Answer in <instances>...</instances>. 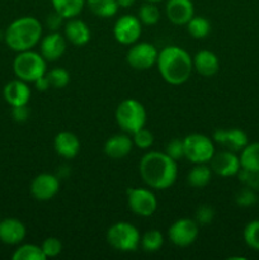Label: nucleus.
Segmentation results:
<instances>
[{
	"label": "nucleus",
	"mask_w": 259,
	"mask_h": 260,
	"mask_svg": "<svg viewBox=\"0 0 259 260\" xmlns=\"http://www.w3.org/2000/svg\"><path fill=\"white\" fill-rule=\"evenodd\" d=\"M139 172L147 187L151 189L165 190L177 180L178 165L177 161L165 152L150 151L142 156Z\"/></svg>",
	"instance_id": "1"
},
{
	"label": "nucleus",
	"mask_w": 259,
	"mask_h": 260,
	"mask_svg": "<svg viewBox=\"0 0 259 260\" xmlns=\"http://www.w3.org/2000/svg\"><path fill=\"white\" fill-rule=\"evenodd\" d=\"M156 66L168 84L182 85L192 75L193 58L179 46H167L157 55Z\"/></svg>",
	"instance_id": "2"
},
{
	"label": "nucleus",
	"mask_w": 259,
	"mask_h": 260,
	"mask_svg": "<svg viewBox=\"0 0 259 260\" xmlns=\"http://www.w3.org/2000/svg\"><path fill=\"white\" fill-rule=\"evenodd\" d=\"M42 23L35 17H20L5 30V43L15 52L33 50L42 38Z\"/></svg>",
	"instance_id": "3"
},
{
	"label": "nucleus",
	"mask_w": 259,
	"mask_h": 260,
	"mask_svg": "<svg viewBox=\"0 0 259 260\" xmlns=\"http://www.w3.org/2000/svg\"><path fill=\"white\" fill-rule=\"evenodd\" d=\"M146 117L147 114L144 104L134 98L122 101L117 106L114 113V118L119 128L128 135H134L139 129L144 128L146 124Z\"/></svg>",
	"instance_id": "4"
},
{
	"label": "nucleus",
	"mask_w": 259,
	"mask_h": 260,
	"mask_svg": "<svg viewBox=\"0 0 259 260\" xmlns=\"http://www.w3.org/2000/svg\"><path fill=\"white\" fill-rule=\"evenodd\" d=\"M13 71L15 76L25 83L35 84L47 73V61L41 53L33 50L18 52L13 61Z\"/></svg>",
	"instance_id": "5"
},
{
	"label": "nucleus",
	"mask_w": 259,
	"mask_h": 260,
	"mask_svg": "<svg viewBox=\"0 0 259 260\" xmlns=\"http://www.w3.org/2000/svg\"><path fill=\"white\" fill-rule=\"evenodd\" d=\"M107 241L116 250L122 253L136 251L140 246L141 236L136 226L130 222H117L107 231Z\"/></svg>",
	"instance_id": "6"
},
{
	"label": "nucleus",
	"mask_w": 259,
	"mask_h": 260,
	"mask_svg": "<svg viewBox=\"0 0 259 260\" xmlns=\"http://www.w3.org/2000/svg\"><path fill=\"white\" fill-rule=\"evenodd\" d=\"M184 157L193 164H207L215 155V145L203 134H190L183 139Z\"/></svg>",
	"instance_id": "7"
},
{
	"label": "nucleus",
	"mask_w": 259,
	"mask_h": 260,
	"mask_svg": "<svg viewBox=\"0 0 259 260\" xmlns=\"http://www.w3.org/2000/svg\"><path fill=\"white\" fill-rule=\"evenodd\" d=\"M157 55L159 51L152 43L136 42L131 45L130 50L127 51L126 61L135 70L144 71L156 65Z\"/></svg>",
	"instance_id": "8"
},
{
	"label": "nucleus",
	"mask_w": 259,
	"mask_h": 260,
	"mask_svg": "<svg viewBox=\"0 0 259 260\" xmlns=\"http://www.w3.org/2000/svg\"><path fill=\"white\" fill-rule=\"evenodd\" d=\"M127 203L135 215L149 217L155 213L157 208V200L154 193L146 188H128L127 189Z\"/></svg>",
	"instance_id": "9"
},
{
	"label": "nucleus",
	"mask_w": 259,
	"mask_h": 260,
	"mask_svg": "<svg viewBox=\"0 0 259 260\" xmlns=\"http://www.w3.org/2000/svg\"><path fill=\"white\" fill-rule=\"evenodd\" d=\"M198 234H200V228L197 221L187 217L179 218L173 222L168 230L169 240L179 248H187L192 245L197 240Z\"/></svg>",
	"instance_id": "10"
},
{
	"label": "nucleus",
	"mask_w": 259,
	"mask_h": 260,
	"mask_svg": "<svg viewBox=\"0 0 259 260\" xmlns=\"http://www.w3.org/2000/svg\"><path fill=\"white\" fill-rule=\"evenodd\" d=\"M142 33V23L135 15L126 14L116 20L113 27L114 40L121 45H134Z\"/></svg>",
	"instance_id": "11"
},
{
	"label": "nucleus",
	"mask_w": 259,
	"mask_h": 260,
	"mask_svg": "<svg viewBox=\"0 0 259 260\" xmlns=\"http://www.w3.org/2000/svg\"><path fill=\"white\" fill-rule=\"evenodd\" d=\"M60 190V180L56 175L42 173L33 178L30 183V194L37 201H48Z\"/></svg>",
	"instance_id": "12"
},
{
	"label": "nucleus",
	"mask_w": 259,
	"mask_h": 260,
	"mask_svg": "<svg viewBox=\"0 0 259 260\" xmlns=\"http://www.w3.org/2000/svg\"><path fill=\"white\" fill-rule=\"evenodd\" d=\"M210 162L212 173H216V174L223 178L238 175L239 170L241 168L239 156H236L235 152L230 151V150L215 152Z\"/></svg>",
	"instance_id": "13"
},
{
	"label": "nucleus",
	"mask_w": 259,
	"mask_h": 260,
	"mask_svg": "<svg viewBox=\"0 0 259 260\" xmlns=\"http://www.w3.org/2000/svg\"><path fill=\"white\" fill-rule=\"evenodd\" d=\"M213 141L226 150L238 152L249 144L248 135L240 128H218L213 132Z\"/></svg>",
	"instance_id": "14"
},
{
	"label": "nucleus",
	"mask_w": 259,
	"mask_h": 260,
	"mask_svg": "<svg viewBox=\"0 0 259 260\" xmlns=\"http://www.w3.org/2000/svg\"><path fill=\"white\" fill-rule=\"evenodd\" d=\"M66 38L60 32H51L41 38L40 53L47 62L57 61L66 51Z\"/></svg>",
	"instance_id": "15"
},
{
	"label": "nucleus",
	"mask_w": 259,
	"mask_h": 260,
	"mask_svg": "<svg viewBox=\"0 0 259 260\" xmlns=\"http://www.w3.org/2000/svg\"><path fill=\"white\" fill-rule=\"evenodd\" d=\"M165 13L174 25H185L195 17V5L192 0H167Z\"/></svg>",
	"instance_id": "16"
},
{
	"label": "nucleus",
	"mask_w": 259,
	"mask_h": 260,
	"mask_svg": "<svg viewBox=\"0 0 259 260\" xmlns=\"http://www.w3.org/2000/svg\"><path fill=\"white\" fill-rule=\"evenodd\" d=\"M27 235L25 225L20 220L8 217L0 221V241L7 245H19Z\"/></svg>",
	"instance_id": "17"
},
{
	"label": "nucleus",
	"mask_w": 259,
	"mask_h": 260,
	"mask_svg": "<svg viewBox=\"0 0 259 260\" xmlns=\"http://www.w3.org/2000/svg\"><path fill=\"white\" fill-rule=\"evenodd\" d=\"M30 94L32 93H30L28 83L20 80V79L9 81L3 89L5 102L12 107L27 106L30 99Z\"/></svg>",
	"instance_id": "18"
},
{
	"label": "nucleus",
	"mask_w": 259,
	"mask_h": 260,
	"mask_svg": "<svg viewBox=\"0 0 259 260\" xmlns=\"http://www.w3.org/2000/svg\"><path fill=\"white\" fill-rule=\"evenodd\" d=\"M63 36L71 45L81 47L90 41L91 33L85 22L78 18H71L63 24Z\"/></svg>",
	"instance_id": "19"
},
{
	"label": "nucleus",
	"mask_w": 259,
	"mask_h": 260,
	"mask_svg": "<svg viewBox=\"0 0 259 260\" xmlns=\"http://www.w3.org/2000/svg\"><path fill=\"white\" fill-rule=\"evenodd\" d=\"M134 147V141L128 134H117L109 137L104 144V154L113 160L126 157Z\"/></svg>",
	"instance_id": "20"
},
{
	"label": "nucleus",
	"mask_w": 259,
	"mask_h": 260,
	"mask_svg": "<svg viewBox=\"0 0 259 260\" xmlns=\"http://www.w3.org/2000/svg\"><path fill=\"white\" fill-rule=\"evenodd\" d=\"M53 149L63 159H74L80 151V140L73 132L61 131L55 136Z\"/></svg>",
	"instance_id": "21"
},
{
	"label": "nucleus",
	"mask_w": 259,
	"mask_h": 260,
	"mask_svg": "<svg viewBox=\"0 0 259 260\" xmlns=\"http://www.w3.org/2000/svg\"><path fill=\"white\" fill-rule=\"evenodd\" d=\"M193 69L205 78H211L217 74L220 69V61L216 53L210 50H201L193 57Z\"/></svg>",
	"instance_id": "22"
},
{
	"label": "nucleus",
	"mask_w": 259,
	"mask_h": 260,
	"mask_svg": "<svg viewBox=\"0 0 259 260\" xmlns=\"http://www.w3.org/2000/svg\"><path fill=\"white\" fill-rule=\"evenodd\" d=\"M53 10L66 20L79 17L86 5V0H51Z\"/></svg>",
	"instance_id": "23"
},
{
	"label": "nucleus",
	"mask_w": 259,
	"mask_h": 260,
	"mask_svg": "<svg viewBox=\"0 0 259 260\" xmlns=\"http://www.w3.org/2000/svg\"><path fill=\"white\" fill-rule=\"evenodd\" d=\"M86 7L95 17L103 19L114 17L119 9L117 0H86Z\"/></svg>",
	"instance_id": "24"
},
{
	"label": "nucleus",
	"mask_w": 259,
	"mask_h": 260,
	"mask_svg": "<svg viewBox=\"0 0 259 260\" xmlns=\"http://www.w3.org/2000/svg\"><path fill=\"white\" fill-rule=\"evenodd\" d=\"M212 169L206 164H195L187 175V182L193 188H203L211 182Z\"/></svg>",
	"instance_id": "25"
},
{
	"label": "nucleus",
	"mask_w": 259,
	"mask_h": 260,
	"mask_svg": "<svg viewBox=\"0 0 259 260\" xmlns=\"http://www.w3.org/2000/svg\"><path fill=\"white\" fill-rule=\"evenodd\" d=\"M240 165L243 169L259 172V142L248 144L239 156Z\"/></svg>",
	"instance_id": "26"
},
{
	"label": "nucleus",
	"mask_w": 259,
	"mask_h": 260,
	"mask_svg": "<svg viewBox=\"0 0 259 260\" xmlns=\"http://www.w3.org/2000/svg\"><path fill=\"white\" fill-rule=\"evenodd\" d=\"M163 244H164V236L159 230H155V229L146 231L141 236V241H140V245L145 253H156L161 249Z\"/></svg>",
	"instance_id": "27"
},
{
	"label": "nucleus",
	"mask_w": 259,
	"mask_h": 260,
	"mask_svg": "<svg viewBox=\"0 0 259 260\" xmlns=\"http://www.w3.org/2000/svg\"><path fill=\"white\" fill-rule=\"evenodd\" d=\"M187 30L193 38L196 40H202L206 38L211 32V23L207 18L205 17H193L189 22L187 23Z\"/></svg>",
	"instance_id": "28"
},
{
	"label": "nucleus",
	"mask_w": 259,
	"mask_h": 260,
	"mask_svg": "<svg viewBox=\"0 0 259 260\" xmlns=\"http://www.w3.org/2000/svg\"><path fill=\"white\" fill-rule=\"evenodd\" d=\"M13 260H45L47 259L43 254L42 248L35 244H24L17 248L13 253Z\"/></svg>",
	"instance_id": "29"
},
{
	"label": "nucleus",
	"mask_w": 259,
	"mask_h": 260,
	"mask_svg": "<svg viewBox=\"0 0 259 260\" xmlns=\"http://www.w3.org/2000/svg\"><path fill=\"white\" fill-rule=\"evenodd\" d=\"M137 18L144 25H155L160 20V10L155 3L146 2L140 7Z\"/></svg>",
	"instance_id": "30"
},
{
	"label": "nucleus",
	"mask_w": 259,
	"mask_h": 260,
	"mask_svg": "<svg viewBox=\"0 0 259 260\" xmlns=\"http://www.w3.org/2000/svg\"><path fill=\"white\" fill-rule=\"evenodd\" d=\"M46 78L50 84V88L63 89L70 83V73L63 68L51 69L46 73Z\"/></svg>",
	"instance_id": "31"
},
{
	"label": "nucleus",
	"mask_w": 259,
	"mask_h": 260,
	"mask_svg": "<svg viewBox=\"0 0 259 260\" xmlns=\"http://www.w3.org/2000/svg\"><path fill=\"white\" fill-rule=\"evenodd\" d=\"M244 241L253 250L259 251V220H253L244 229Z\"/></svg>",
	"instance_id": "32"
},
{
	"label": "nucleus",
	"mask_w": 259,
	"mask_h": 260,
	"mask_svg": "<svg viewBox=\"0 0 259 260\" xmlns=\"http://www.w3.org/2000/svg\"><path fill=\"white\" fill-rule=\"evenodd\" d=\"M132 141H134V145H136L139 149L147 150L154 144V135L144 127V128L139 129V131L132 135Z\"/></svg>",
	"instance_id": "33"
},
{
	"label": "nucleus",
	"mask_w": 259,
	"mask_h": 260,
	"mask_svg": "<svg viewBox=\"0 0 259 260\" xmlns=\"http://www.w3.org/2000/svg\"><path fill=\"white\" fill-rule=\"evenodd\" d=\"M256 201H258V197L255 194V190L248 187H244L235 196L236 205L240 207H250V206L255 205Z\"/></svg>",
	"instance_id": "34"
},
{
	"label": "nucleus",
	"mask_w": 259,
	"mask_h": 260,
	"mask_svg": "<svg viewBox=\"0 0 259 260\" xmlns=\"http://www.w3.org/2000/svg\"><path fill=\"white\" fill-rule=\"evenodd\" d=\"M43 254H45L46 258H55V256L60 255L61 251H62V244L58 240L57 238H47L43 240L42 245Z\"/></svg>",
	"instance_id": "35"
},
{
	"label": "nucleus",
	"mask_w": 259,
	"mask_h": 260,
	"mask_svg": "<svg viewBox=\"0 0 259 260\" xmlns=\"http://www.w3.org/2000/svg\"><path fill=\"white\" fill-rule=\"evenodd\" d=\"M238 177L239 180L244 184V187L259 190V172H253V170H246L240 168Z\"/></svg>",
	"instance_id": "36"
},
{
	"label": "nucleus",
	"mask_w": 259,
	"mask_h": 260,
	"mask_svg": "<svg viewBox=\"0 0 259 260\" xmlns=\"http://www.w3.org/2000/svg\"><path fill=\"white\" fill-rule=\"evenodd\" d=\"M165 154L172 157L173 160H175V161L182 160L184 157V144H183V140L173 139L172 141L168 142Z\"/></svg>",
	"instance_id": "37"
},
{
	"label": "nucleus",
	"mask_w": 259,
	"mask_h": 260,
	"mask_svg": "<svg viewBox=\"0 0 259 260\" xmlns=\"http://www.w3.org/2000/svg\"><path fill=\"white\" fill-rule=\"evenodd\" d=\"M215 218V210L208 205H202L196 211V221L198 225H208Z\"/></svg>",
	"instance_id": "38"
},
{
	"label": "nucleus",
	"mask_w": 259,
	"mask_h": 260,
	"mask_svg": "<svg viewBox=\"0 0 259 260\" xmlns=\"http://www.w3.org/2000/svg\"><path fill=\"white\" fill-rule=\"evenodd\" d=\"M65 18H62L58 13H56L55 10H53V12L51 13L50 15H47V18H46V25H47L52 32H58V29H60L61 25H63V22H65Z\"/></svg>",
	"instance_id": "39"
},
{
	"label": "nucleus",
	"mask_w": 259,
	"mask_h": 260,
	"mask_svg": "<svg viewBox=\"0 0 259 260\" xmlns=\"http://www.w3.org/2000/svg\"><path fill=\"white\" fill-rule=\"evenodd\" d=\"M12 116L14 118V121L17 122H24L27 121L28 117H29V109L27 108V106H18V107H12Z\"/></svg>",
	"instance_id": "40"
},
{
	"label": "nucleus",
	"mask_w": 259,
	"mask_h": 260,
	"mask_svg": "<svg viewBox=\"0 0 259 260\" xmlns=\"http://www.w3.org/2000/svg\"><path fill=\"white\" fill-rule=\"evenodd\" d=\"M35 85H36V88H37L38 90H41V91H45V90H47L48 88H50V84H48L47 78H46V74H45V76H42V78L38 79V80L36 81Z\"/></svg>",
	"instance_id": "41"
},
{
	"label": "nucleus",
	"mask_w": 259,
	"mask_h": 260,
	"mask_svg": "<svg viewBox=\"0 0 259 260\" xmlns=\"http://www.w3.org/2000/svg\"><path fill=\"white\" fill-rule=\"evenodd\" d=\"M136 3V0H117L119 8H130Z\"/></svg>",
	"instance_id": "42"
},
{
	"label": "nucleus",
	"mask_w": 259,
	"mask_h": 260,
	"mask_svg": "<svg viewBox=\"0 0 259 260\" xmlns=\"http://www.w3.org/2000/svg\"><path fill=\"white\" fill-rule=\"evenodd\" d=\"M146 2H150V3H155V4H156V3H159V2H163V0H146Z\"/></svg>",
	"instance_id": "43"
},
{
	"label": "nucleus",
	"mask_w": 259,
	"mask_h": 260,
	"mask_svg": "<svg viewBox=\"0 0 259 260\" xmlns=\"http://www.w3.org/2000/svg\"><path fill=\"white\" fill-rule=\"evenodd\" d=\"M258 201H259V197H258Z\"/></svg>",
	"instance_id": "44"
}]
</instances>
